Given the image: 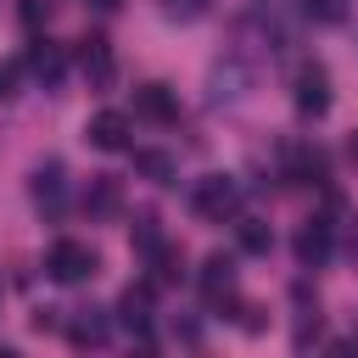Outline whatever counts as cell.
<instances>
[{
    "instance_id": "cell-12",
    "label": "cell",
    "mask_w": 358,
    "mask_h": 358,
    "mask_svg": "<svg viewBox=\"0 0 358 358\" xmlns=\"http://www.w3.org/2000/svg\"><path fill=\"white\" fill-rule=\"evenodd\" d=\"M134 112H140V117H151V123H173V117H179V106H173V95H168L162 84L134 90Z\"/></svg>"
},
{
    "instance_id": "cell-16",
    "label": "cell",
    "mask_w": 358,
    "mask_h": 358,
    "mask_svg": "<svg viewBox=\"0 0 358 358\" xmlns=\"http://www.w3.org/2000/svg\"><path fill=\"white\" fill-rule=\"evenodd\" d=\"M296 11H302L308 22H324V28H336V22L347 17V0H296Z\"/></svg>"
},
{
    "instance_id": "cell-18",
    "label": "cell",
    "mask_w": 358,
    "mask_h": 358,
    "mask_svg": "<svg viewBox=\"0 0 358 358\" xmlns=\"http://www.w3.org/2000/svg\"><path fill=\"white\" fill-rule=\"evenodd\" d=\"M162 6V17L168 22H196V17H207L213 11V0H157Z\"/></svg>"
},
{
    "instance_id": "cell-1",
    "label": "cell",
    "mask_w": 358,
    "mask_h": 358,
    "mask_svg": "<svg viewBox=\"0 0 358 358\" xmlns=\"http://www.w3.org/2000/svg\"><path fill=\"white\" fill-rule=\"evenodd\" d=\"M190 207H196V218H207V224H229V218L241 213V179H235V173H207V179H196Z\"/></svg>"
},
{
    "instance_id": "cell-13",
    "label": "cell",
    "mask_w": 358,
    "mask_h": 358,
    "mask_svg": "<svg viewBox=\"0 0 358 358\" xmlns=\"http://www.w3.org/2000/svg\"><path fill=\"white\" fill-rule=\"evenodd\" d=\"M62 190H67V173H62V162H45V168H34V201H39L45 213H56V207H62Z\"/></svg>"
},
{
    "instance_id": "cell-20",
    "label": "cell",
    "mask_w": 358,
    "mask_h": 358,
    "mask_svg": "<svg viewBox=\"0 0 358 358\" xmlns=\"http://www.w3.org/2000/svg\"><path fill=\"white\" fill-rule=\"evenodd\" d=\"M45 17H50V0H22V22L28 28H39Z\"/></svg>"
},
{
    "instance_id": "cell-6",
    "label": "cell",
    "mask_w": 358,
    "mask_h": 358,
    "mask_svg": "<svg viewBox=\"0 0 358 358\" xmlns=\"http://www.w3.org/2000/svg\"><path fill=\"white\" fill-rule=\"evenodd\" d=\"M84 140L95 151H129V117L123 112H95L90 129H84Z\"/></svg>"
},
{
    "instance_id": "cell-8",
    "label": "cell",
    "mask_w": 358,
    "mask_h": 358,
    "mask_svg": "<svg viewBox=\"0 0 358 358\" xmlns=\"http://www.w3.org/2000/svg\"><path fill=\"white\" fill-rule=\"evenodd\" d=\"M201 296H207V302H229V296H235V263H229L224 252H213V257L201 263Z\"/></svg>"
},
{
    "instance_id": "cell-19",
    "label": "cell",
    "mask_w": 358,
    "mask_h": 358,
    "mask_svg": "<svg viewBox=\"0 0 358 358\" xmlns=\"http://www.w3.org/2000/svg\"><path fill=\"white\" fill-rule=\"evenodd\" d=\"M241 246H246V252H268V246H274V235H268V224H257V218H246V224H241Z\"/></svg>"
},
{
    "instance_id": "cell-7",
    "label": "cell",
    "mask_w": 358,
    "mask_h": 358,
    "mask_svg": "<svg viewBox=\"0 0 358 358\" xmlns=\"http://www.w3.org/2000/svg\"><path fill=\"white\" fill-rule=\"evenodd\" d=\"M330 257V224L324 218H308L302 229H296V263L302 268H319Z\"/></svg>"
},
{
    "instance_id": "cell-5",
    "label": "cell",
    "mask_w": 358,
    "mask_h": 358,
    "mask_svg": "<svg viewBox=\"0 0 358 358\" xmlns=\"http://www.w3.org/2000/svg\"><path fill=\"white\" fill-rule=\"evenodd\" d=\"M62 330H67V341H73V347H101V341L112 336V319H106L101 308H73Z\"/></svg>"
},
{
    "instance_id": "cell-21",
    "label": "cell",
    "mask_w": 358,
    "mask_h": 358,
    "mask_svg": "<svg viewBox=\"0 0 358 358\" xmlns=\"http://www.w3.org/2000/svg\"><path fill=\"white\" fill-rule=\"evenodd\" d=\"M11 90H17V67L0 62V101H11Z\"/></svg>"
},
{
    "instance_id": "cell-15",
    "label": "cell",
    "mask_w": 358,
    "mask_h": 358,
    "mask_svg": "<svg viewBox=\"0 0 358 358\" xmlns=\"http://www.w3.org/2000/svg\"><path fill=\"white\" fill-rule=\"evenodd\" d=\"M252 17H257V22L280 39V45L291 39V28H285V0H252Z\"/></svg>"
},
{
    "instance_id": "cell-3",
    "label": "cell",
    "mask_w": 358,
    "mask_h": 358,
    "mask_svg": "<svg viewBox=\"0 0 358 358\" xmlns=\"http://www.w3.org/2000/svg\"><path fill=\"white\" fill-rule=\"evenodd\" d=\"M296 112L302 117H324L330 112V73L319 62H302L296 67Z\"/></svg>"
},
{
    "instance_id": "cell-2",
    "label": "cell",
    "mask_w": 358,
    "mask_h": 358,
    "mask_svg": "<svg viewBox=\"0 0 358 358\" xmlns=\"http://www.w3.org/2000/svg\"><path fill=\"white\" fill-rule=\"evenodd\" d=\"M95 268H101V257L90 241H56L45 252V274L56 285H84V280H95Z\"/></svg>"
},
{
    "instance_id": "cell-17",
    "label": "cell",
    "mask_w": 358,
    "mask_h": 358,
    "mask_svg": "<svg viewBox=\"0 0 358 358\" xmlns=\"http://www.w3.org/2000/svg\"><path fill=\"white\" fill-rule=\"evenodd\" d=\"M134 168H140L145 179H157V185L173 179V157H162V151H134Z\"/></svg>"
},
{
    "instance_id": "cell-22",
    "label": "cell",
    "mask_w": 358,
    "mask_h": 358,
    "mask_svg": "<svg viewBox=\"0 0 358 358\" xmlns=\"http://www.w3.org/2000/svg\"><path fill=\"white\" fill-rule=\"evenodd\" d=\"M347 246H352V257H358V218H352V229H347Z\"/></svg>"
},
{
    "instance_id": "cell-9",
    "label": "cell",
    "mask_w": 358,
    "mask_h": 358,
    "mask_svg": "<svg viewBox=\"0 0 358 358\" xmlns=\"http://www.w3.org/2000/svg\"><path fill=\"white\" fill-rule=\"evenodd\" d=\"M246 90H252V67H246V62L229 56V62L213 67V101H241Z\"/></svg>"
},
{
    "instance_id": "cell-24",
    "label": "cell",
    "mask_w": 358,
    "mask_h": 358,
    "mask_svg": "<svg viewBox=\"0 0 358 358\" xmlns=\"http://www.w3.org/2000/svg\"><path fill=\"white\" fill-rule=\"evenodd\" d=\"M347 151H352V162H358V134H352V145H347Z\"/></svg>"
},
{
    "instance_id": "cell-14",
    "label": "cell",
    "mask_w": 358,
    "mask_h": 358,
    "mask_svg": "<svg viewBox=\"0 0 358 358\" xmlns=\"http://www.w3.org/2000/svg\"><path fill=\"white\" fill-rule=\"evenodd\" d=\"M84 207H90V218H112V213L123 207V190H117V179H90V190H84Z\"/></svg>"
},
{
    "instance_id": "cell-4",
    "label": "cell",
    "mask_w": 358,
    "mask_h": 358,
    "mask_svg": "<svg viewBox=\"0 0 358 358\" xmlns=\"http://www.w3.org/2000/svg\"><path fill=\"white\" fill-rule=\"evenodd\" d=\"M78 67H84V78H90L95 90H106V84H112V73H117V62H112V45H106L101 34L78 39Z\"/></svg>"
},
{
    "instance_id": "cell-11",
    "label": "cell",
    "mask_w": 358,
    "mask_h": 358,
    "mask_svg": "<svg viewBox=\"0 0 358 358\" xmlns=\"http://www.w3.org/2000/svg\"><path fill=\"white\" fill-rule=\"evenodd\" d=\"M28 73H34L39 84H62V73H67V56H62L50 39H34V45H28Z\"/></svg>"
},
{
    "instance_id": "cell-23",
    "label": "cell",
    "mask_w": 358,
    "mask_h": 358,
    "mask_svg": "<svg viewBox=\"0 0 358 358\" xmlns=\"http://www.w3.org/2000/svg\"><path fill=\"white\" fill-rule=\"evenodd\" d=\"M90 6H95V11H117L123 0H90Z\"/></svg>"
},
{
    "instance_id": "cell-10",
    "label": "cell",
    "mask_w": 358,
    "mask_h": 358,
    "mask_svg": "<svg viewBox=\"0 0 358 358\" xmlns=\"http://www.w3.org/2000/svg\"><path fill=\"white\" fill-rule=\"evenodd\" d=\"M117 319L134 330V336H151V285H129L117 296Z\"/></svg>"
}]
</instances>
